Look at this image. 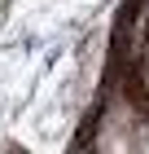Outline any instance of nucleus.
Listing matches in <instances>:
<instances>
[{
  "mask_svg": "<svg viewBox=\"0 0 149 154\" xmlns=\"http://www.w3.org/2000/svg\"><path fill=\"white\" fill-rule=\"evenodd\" d=\"M4 154H26V150H22V145H4Z\"/></svg>",
  "mask_w": 149,
  "mask_h": 154,
  "instance_id": "f257e3e1",
  "label": "nucleus"
}]
</instances>
